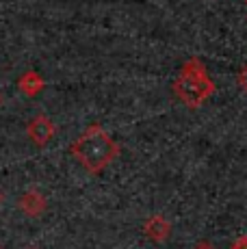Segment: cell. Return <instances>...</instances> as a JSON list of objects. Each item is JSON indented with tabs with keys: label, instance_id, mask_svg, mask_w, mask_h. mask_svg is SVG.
I'll return each mask as SVG.
<instances>
[{
	"label": "cell",
	"instance_id": "cell-10",
	"mask_svg": "<svg viewBox=\"0 0 247 249\" xmlns=\"http://www.w3.org/2000/svg\"><path fill=\"white\" fill-rule=\"evenodd\" d=\"M2 202H4V193L0 191V206H2Z\"/></svg>",
	"mask_w": 247,
	"mask_h": 249
},
{
	"label": "cell",
	"instance_id": "cell-6",
	"mask_svg": "<svg viewBox=\"0 0 247 249\" xmlns=\"http://www.w3.org/2000/svg\"><path fill=\"white\" fill-rule=\"evenodd\" d=\"M44 87H46L44 76L35 70H28L18 78V89H20L26 98H37V95L44 91Z\"/></svg>",
	"mask_w": 247,
	"mask_h": 249
},
{
	"label": "cell",
	"instance_id": "cell-4",
	"mask_svg": "<svg viewBox=\"0 0 247 249\" xmlns=\"http://www.w3.org/2000/svg\"><path fill=\"white\" fill-rule=\"evenodd\" d=\"M18 206H20V210L26 214V217H41V214L46 213V208H48V202H46V197H44L41 191L28 189V191L22 193Z\"/></svg>",
	"mask_w": 247,
	"mask_h": 249
},
{
	"label": "cell",
	"instance_id": "cell-7",
	"mask_svg": "<svg viewBox=\"0 0 247 249\" xmlns=\"http://www.w3.org/2000/svg\"><path fill=\"white\" fill-rule=\"evenodd\" d=\"M236 80H239V87L247 93V63L243 65V68L239 70V76H236Z\"/></svg>",
	"mask_w": 247,
	"mask_h": 249
},
{
	"label": "cell",
	"instance_id": "cell-5",
	"mask_svg": "<svg viewBox=\"0 0 247 249\" xmlns=\"http://www.w3.org/2000/svg\"><path fill=\"white\" fill-rule=\"evenodd\" d=\"M143 232L154 243H163L172 234V221L167 217H163V214H152L148 221L143 223Z\"/></svg>",
	"mask_w": 247,
	"mask_h": 249
},
{
	"label": "cell",
	"instance_id": "cell-8",
	"mask_svg": "<svg viewBox=\"0 0 247 249\" xmlns=\"http://www.w3.org/2000/svg\"><path fill=\"white\" fill-rule=\"evenodd\" d=\"M230 249H247V236H239L234 243H232Z\"/></svg>",
	"mask_w": 247,
	"mask_h": 249
},
{
	"label": "cell",
	"instance_id": "cell-1",
	"mask_svg": "<svg viewBox=\"0 0 247 249\" xmlns=\"http://www.w3.org/2000/svg\"><path fill=\"white\" fill-rule=\"evenodd\" d=\"M70 154L74 156L89 174L98 176L120 156V143L115 141L102 126L93 124L70 145Z\"/></svg>",
	"mask_w": 247,
	"mask_h": 249
},
{
	"label": "cell",
	"instance_id": "cell-11",
	"mask_svg": "<svg viewBox=\"0 0 247 249\" xmlns=\"http://www.w3.org/2000/svg\"><path fill=\"white\" fill-rule=\"evenodd\" d=\"M2 102H4V98H2V93H0V107H2Z\"/></svg>",
	"mask_w": 247,
	"mask_h": 249
},
{
	"label": "cell",
	"instance_id": "cell-2",
	"mask_svg": "<svg viewBox=\"0 0 247 249\" xmlns=\"http://www.w3.org/2000/svg\"><path fill=\"white\" fill-rule=\"evenodd\" d=\"M174 91L176 98L189 108H199L208 98H212L215 93V83L208 76L206 65L197 59L191 56L187 63L182 65L178 78L174 80Z\"/></svg>",
	"mask_w": 247,
	"mask_h": 249
},
{
	"label": "cell",
	"instance_id": "cell-9",
	"mask_svg": "<svg viewBox=\"0 0 247 249\" xmlns=\"http://www.w3.org/2000/svg\"><path fill=\"white\" fill-rule=\"evenodd\" d=\"M193 249H215V247H212V243H208V241H199Z\"/></svg>",
	"mask_w": 247,
	"mask_h": 249
},
{
	"label": "cell",
	"instance_id": "cell-3",
	"mask_svg": "<svg viewBox=\"0 0 247 249\" xmlns=\"http://www.w3.org/2000/svg\"><path fill=\"white\" fill-rule=\"evenodd\" d=\"M26 135L35 145L44 147V145H48L52 141V137L56 135V126L48 115H35L26 126Z\"/></svg>",
	"mask_w": 247,
	"mask_h": 249
},
{
	"label": "cell",
	"instance_id": "cell-12",
	"mask_svg": "<svg viewBox=\"0 0 247 249\" xmlns=\"http://www.w3.org/2000/svg\"><path fill=\"white\" fill-rule=\"evenodd\" d=\"M245 4H247V0H245Z\"/></svg>",
	"mask_w": 247,
	"mask_h": 249
}]
</instances>
